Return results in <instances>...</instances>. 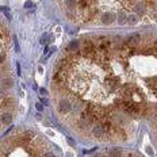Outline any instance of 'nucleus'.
Wrapping results in <instances>:
<instances>
[{"label":"nucleus","mask_w":157,"mask_h":157,"mask_svg":"<svg viewBox=\"0 0 157 157\" xmlns=\"http://www.w3.org/2000/svg\"><path fill=\"white\" fill-rule=\"evenodd\" d=\"M37 108H38L39 111H41V110H42V106H41V104H37Z\"/></svg>","instance_id":"nucleus-2"},{"label":"nucleus","mask_w":157,"mask_h":157,"mask_svg":"<svg viewBox=\"0 0 157 157\" xmlns=\"http://www.w3.org/2000/svg\"><path fill=\"white\" fill-rule=\"evenodd\" d=\"M68 19L83 24H127L157 22V0H57Z\"/></svg>","instance_id":"nucleus-1"}]
</instances>
